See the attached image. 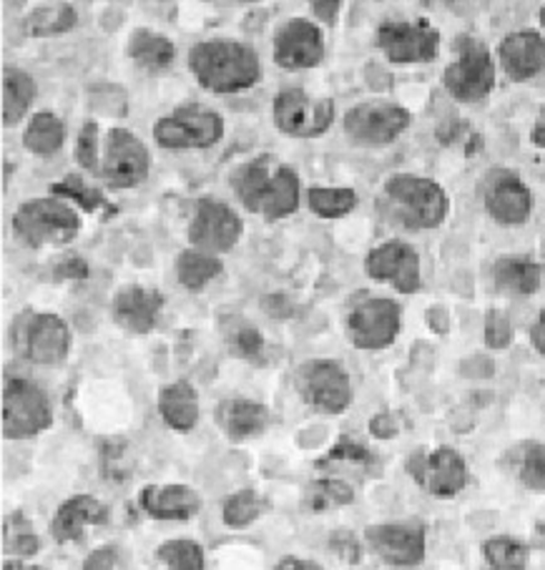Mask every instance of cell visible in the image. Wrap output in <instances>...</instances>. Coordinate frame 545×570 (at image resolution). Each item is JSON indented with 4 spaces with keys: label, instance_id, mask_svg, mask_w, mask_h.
Segmentation results:
<instances>
[{
    "label": "cell",
    "instance_id": "obj_1",
    "mask_svg": "<svg viewBox=\"0 0 545 570\" xmlns=\"http://www.w3.org/2000/svg\"><path fill=\"white\" fill-rule=\"evenodd\" d=\"M230 186L244 212L264 222H282L300 212L302 179L290 161L262 151L230 171Z\"/></svg>",
    "mask_w": 545,
    "mask_h": 570
},
{
    "label": "cell",
    "instance_id": "obj_2",
    "mask_svg": "<svg viewBox=\"0 0 545 570\" xmlns=\"http://www.w3.org/2000/svg\"><path fill=\"white\" fill-rule=\"evenodd\" d=\"M186 68L199 88L214 96L250 91L264 76L256 48L240 38L226 36L196 41L186 53Z\"/></svg>",
    "mask_w": 545,
    "mask_h": 570
},
{
    "label": "cell",
    "instance_id": "obj_3",
    "mask_svg": "<svg viewBox=\"0 0 545 570\" xmlns=\"http://www.w3.org/2000/svg\"><path fill=\"white\" fill-rule=\"evenodd\" d=\"M385 204L408 232H432L450 216V196L440 181L420 174H392L382 184Z\"/></svg>",
    "mask_w": 545,
    "mask_h": 570
},
{
    "label": "cell",
    "instance_id": "obj_4",
    "mask_svg": "<svg viewBox=\"0 0 545 570\" xmlns=\"http://www.w3.org/2000/svg\"><path fill=\"white\" fill-rule=\"evenodd\" d=\"M16 237L31 249L66 247L81 237L84 219L78 206L58 196H33L16 206L11 216Z\"/></svg>",
    "mask_w": 545,
    "mask_h": 570
},
{
    "label": "cell",
    "instance_id": "obj_5",
    "mask_svg": "<svg viewBox=\"0 0 545 570\" xmlns=\"http://www.w3.org/2000/svg\"><path fill=\"white\" fill-rule=\"evenodd\" d=\"M8 334L16 355L38 367L64 365L74 347V332L56 312L26 307L16 314Z\"/></svg>",
    "mask_w": 545,
    "mask_h": 570
},
{
    "label": "cell",
    "instance_id": "obj_6",
    "mask_svg": "<svg viewBox=\"0 0 545 570\" xmlns=\"http://www.w3.org/2000/svg\"><path fill=\"white\" fill-rule=\"evenodd\" d=\"M53 402L36 380L6 375L0 392V428L3 438L13 442L33 440L53 428Z\"/></svg>",
    "mask_w": 545,
    "mask_h": 570
},
{
    "label": "cell",
    "instance_id": "obj_7",
    "mask_svg": "<svg viewBox=\"0 0 545 570\" xmlns=\"http://www.w3.org/2000/svg\"><path fill=\"white\" fill-rule=\"evenodd\" d=\"M226 134V121L216 108L189 101L174 111L158 116L152 126L154 144L164 151H204L220 144Z\"/></svg>",
    "mask_w": 545,
    "mask_h": 570
},
{
    "label": "cell",
    "instance_id": "obj_8",
    "mask_svg": "<svg viewBox=\"0 0 545 570\" xmlns=\"http://www.w3.org/2000/svg\"><path fill=\"white\" fill-rule=\"evenodd\" d=\"M498 83V61L488 43L475 36L455 38V58L442 68V88L452 101L480 104Z\"/></svg>",
    "mask_w": 545,
    "mask_h": 570
},
{
    "label": "cell",
    "instance_id": "obj_9",
    "mask_svg": "<svg viewBox=\"0 0 545 570\" xmlns=\"http://www.w3.org/2000/svg\"><path fill=\"white\" fill-rule=\"evenodd\" d=\"M292 385L304 405L320 415H344L354 402L350 370L334 357H310L300 362L292 372Z\"/></svg>",
    "mask_w": 545,
    "mask_h": 570
},
{
    "label": "cell",
    "instance_id": "obj_10",
    "mask_svg": "<svg viewBox=\"0 0 545 570\" xmlns=\"http://www.w3.org/2000/svg\"><path fill=\"white\" fill-rule=\"evenodd\" d=\"M405 473L420 488V493L435 500L458 498L470 483V468L463 452L452 445L418 448L405 460Z\"/></svg>",
    "mask_w": 545,
    "mask_h": 570
},
{
    "label": "cell",
    "instance_id": "obj_11",
    "mask_svg": "<svg viewBox=\"0 0 545 570\" xmlns=\"http://www.w3.org/2000/svg\"><path fill=\"white\" fill-rule=\"evenodd\" d=\"M410 108L390 101V98H364V101L347 108L342 116L344 136L364 149H382V146L395 144L410 129Z\"/></svg>",
    "mask_w": 545,
    "mask_h": 570
},
{
    "label": "cell",
    "instance_id": "obj_12",
    "mask_svg": "<svg viewBox=\"0 0 545 570\" xmlns=\"http://www.w3.org/2000/svg\"><path fill=\"white\" fill-rule=\"evenodd\" d=\"M337 104L330 96H312L302 86H284L272 98L274 129L290 139H320L332 129Z\"/></svg>",
    "mask_w": 545,
    "mask_h": 570
},
{
    "label": "cell",
    "instance_id": "obj_13",
    "mask_svg": "<svg viewBox=\"0 0 545 570\" xmlns=\"http://www.w3.org/2000/svg\"><path fill=\"white\" fill-rule=\"evenodd\" d=\"M374 46L392 66H425L440 56L442 33L428 18H388L374 28Z\"/></svg>",
    "mask_w": 545,
    "mask_h": 570
},
{
    "label": "cell",
    "instance_id": "obj_14",
    "mask_svg": "<svg viewBox=\"0 0 545 570\" xmlns=\"http://www.w3.org/2000/svg\"><path fill=\"white\" fill-rule=\"evenodd\" d=\"M402 304L392 297H364L347 312L344 337L354 350L382 352L400 340Z\"/></svg>",
    "mask_w": 545,
    "mask_h": 570
},
{
    "label": "cell",
    "instance_id": "obj_15",
    "mask_svg": "<svg viewBox=\"0 0 545 570\" xmlns=\"http://www.w3.org/2000/svg\"><path fill=\"white\" fill-rule=\"evenodd\" d=\"M362 543L388 568L412 570L428 558V525L420 520H385L362 530Z\"/></svg>",
    "mask_w": 545,
    "mask_h": 570
},
{
    "label": "cell",
    "instance_id": "obj_16",
    "mask_svg": "<svg viewBox=\"0 0 545 570\" xmlns=\"http://www.w3.org/2000/svg\"><path fill=\"white\" fill-rule=\"evenodd\" d=\"M244 237V219L242 214L226 204L220 196H199L194 202V212L186 224V242L189 247L214 254H230Z\"/></svg>",
    "mask_w": 545,
    "mask_h": 570
},
{
    "label": "cell",
    "instance_id": "obj_17",
    "mask_svg": "<svg viewBox=\"0 0 545 570\" xmlns=\"http://www.w3.org/2000/svg\"><path fill=\"white\" fill-rule=\"evenodd\" d=\"M152 154L148 146L126 126H111L101 146V179L108 189H136L148 179Z\"/></svg>",
    "mask_w": 545,
    "mask_h": 570
},
{
    "label": "cell",
    "instance_id": "obj_18",
    "mask_svg": "<svg viewBox=\"0 0 545 570\" xmlns=\"http://www.w3.org/2000/svg\"><path fill=\"white\" fill-rule=\"evenodd\" d=\"M362 269L374 284H388L402 297L422 289V259L415 244L400 237L385 239L364 254Z\"/></svg>",
    "mask_w": 545,
    "mask_h": 570
},
{
    "label": "cell",
    "instance_id": "obj_19",
    "mask_svg": "<svg viewBox=\"0 0 545 570\" xmlns=\"http://www.w3.org/2000/svg\"><path fill=\"white\" fill-rule=\"evenodd\" d=\"M327 56V38L322 26L304 16H292L274 28L272 58L286 73L310 71L322 66Z\"/></svg>",
    "mask_w": 545,
    "mask_h": 570
},
{
    "label": "cell",
    "instance_id": "obj_20",
    "mask_svg": "<svg viewBox=\"0 0 545 570\" xmlns=\"http://www.w3.org/2000/svg\"><path fill=\"white\" fill-rule=\"evenodd\" d=\"M480 202L485 214L503 229L528 224L533 214L531 186L508 166H493L485 174V179L480 181Z\"/></svg>",
    "mask_w": 545,
    "mask_h": 570
},
{
    "label": "cell",
    "instance_id": "obj_21",
    "mask_svg": "<svg viewBox=\"0 0 545 570\" xmlns=\"http://www.w3.org/2000/svg\"><path fill=\"white\" fill-rule=\"evenodd\" d=\"M166 307L164 294L156 287H144V284H124L114 292L111 302H108V314L118 330L134 337H144L152 334Z\"/></svg>",
    "mask_w": 545,
    "mask_h": 570
},
{
    "label": "cell",
    "instance_id": "obj_22",
    "mask_svg": "<svg viewBox=\"0 0 545 570\" xmlns=\"http://www.w3.org/2000/svg\"><path fill=\"white\" fill-rule=\"evenodd\" d=\"M495 61L513 83H528L545 71V36L538 28H518L495 46Z\"/></svg>",
    "mask_w": 545,
    "mask_h": 570
},
{
    "label": "cell",
    "instance_id": "obj_23",
    "mask_svg": "<svg viewBox=\"0 0 545 570\" xmlns=\"http://www.w3.org/2000/svg\"><path fill=\"white\" fill-rule=\"evenodd\" d=\"M138 508L162 523H186L202 513L204 498L186 483H152L138 490Z\"/></svg>",
    "mask_w": 545,
    "mask_h": 570
},
{
    "label": "cell",
    "instance_id": "obj_24",
    "mask_svg": "<svg viewBox=\"0 0 545 570\" xmlns=\"http://www.w3.org/2000/svg\"><path fill=\"white\" fill-rule=\"evenodd\" d=\"M108 520H111V510L101 498L76 493L56 508L53 518L48 520V535L56 546H71L84 538L86 528L106 525Z\"/></svg>",
    "mask_w": 545,
    "mask_h": 570
},
{
    "label": "cell",
    "instance_id": "obj_25",
    "mask_svg": "<svg viewBox=\"0 0 545 570\" xmlns=\"http://www.w3.org/2000/svg\"><path fill=\"white\" fill-rule=\"evenodd\" d=\"M214 422L222 435L240 445L262 438L272 425V410L252 397H224L214 410Z\"/></svg>",
    "mask_w": 545,
    "mask_h": 570
},
{
    "label": "cell",
    "instance_id": "obj_26",
    "mask_svg": "<svg viewBox=\"0 0 545 570\" xmlns=\"http://www.w3.org/2000/svg\"><path fill=\"white\" fill-rule=\"evenodd\" d=\"M156 412L176 435H189L202 420V400L189 380H172L156 392Z\"/></svg>",
    "mask_w": 545,
    "mask_h": 570
},
{
    "label": "cell",
    "instance_id": "obj_27",
    "mask_svg": "<svg viewBox=\"0 0 545 570\" xmlns=\"http://www.w3.org/2000/svg\"><path fill=\"white\" fill-rule=\"evenodd\" d=\"M490 282L493 289L503 297H533L543 287V264L528 254H500L490 264Z\"/></svg>",
    "mask_w": 545,
    "mask_h": 570
},
{
    "label": "cell",
    "instance_id": "obj_28",
    "mask_svg": "<svg viewBox=\"0 0 545 570\" xmlns=\"http://www.w3.org/2000/svg\"><path fill=\"white\" fill-rule=\"evenodd\" d=\"M500 468L533 495H545V442L523 438L505 448Z\"/></svg>",
    "mask_w": 545,
    "mask_h": 570
},
{
    "label": "cell",
    "instance_id": "obj_29",
    "mask_svg": "<svg viewBox=\"0 0 545 570\" xmlns=\"http://www.w3.org/2000/svg\"><path fill=\"white\" fill-rule=\"evenodd\" d=\"M126 56L138 66V71L162 76L176 61V43L154 28L138 26L126 38Z\"/></svg>",
    "mask_w": 545,
    "mask_h": 570
},
{
    "label": "cell",
    "instance_id": "obj_30",
    "mask_svg": "<svg viewBox=\"0 0 545 570\" xmlns=\"http://www.w3.org/2000/svg\"><path fill=\"white\" fill-rule=\"evenodd\" d=\"M38 98V83L36 78L23 71L18 66H6L3 68V108H0V116H3V126L11 129V126L21 124L31 106Z\"/></svg>",
    "mask_w": 545,
    "mask_h": 570
},
{
    "label": "cell",
    "instance_id": "obj_31",
    "mask_svg": "<svg viewBox=\"0 0 545 570\" xmlns=\"http://www.w3.org/2000/svg\"><path fill=\"white\" fill-rule=\"evenodd\" d=\"M23 149L41 159H51L66 144V124L53 111H36L23 129Z\"/></svg>",
    "mask_w": 545,
    "mask_h": 570
},
{
    "label": "cell",
    "instance_id": "obj_32",
    "mask_svg": "<svg viewBox=\"0 0 545 570\" xmlns=\"http://www.w3.org/2000/svg\"><path fill=\"white\" fill-rule=\"evenodd\" d=\"M0 546H3V556L13 560H33L41 553V535H38L33 520L21 508L3 515Z\"/></svg>",
    "mask_w": 545,
    "mask_h": 570
},
{
    "label": "cell",
    "instance_id": "obj_33",
    "mask_svg": "<svg viewBox=\"0 0 545 570\" xmlns=\"http://www.w3.org/2000/svg\"><path fill=\"white\" fill-rule=\"evenodd\" d=\"M222 272H224L222 257H214V254H206L194 247L178 252V257L174 262L176 282L192 294L204 292L214 279L222 277Z\"/></svg>",
    "mask_w": 545,
    "mask_h": 570
},
{
    "label": "cell",
    "instance_id": "obj_34",
    "mask_svg": "<svg viewBox=\"0 0 545 570\" xmlns=\"http://www.w3.org/2000/svg\"><path fill=\"white\" fill-rule=\"evenodd\" d=\"M480 570H528L531 546L510 533H495L480 543Z\"/></svg>",
    "mask_w": 545,
    "mask_h": 570
},
{
    "label": "cell",
    "instance_id": "obj_35",
    "mask_svg": "<svg viewBox=\"0 0 545 570\" xmlns=\"http://www.w3.org/2000/svg\"><path fill=\"white\" fill-rule=\"evenodd\" d=\"M306 206H310L314 216H320L324 222L344 219V216H350L360 206V194L352 186L312 184L306 189Z\"/></svg>",
    "mask_w": 545,
    "mask_h": 570
},
{
    "label": "cell",
    "instance_id": "obj_36",
    "mask_svg": "<svg viewBox=\"0 0 545 570\" xmlns=\"http://www.w3.org/2000/svg\"><path fill=\"white\" fill-rule=\"evenodd\" d=\"M78 11L71 3H41L26 16V33L33 38H51L74 31Z\"/></svg>",
    "mask_w": 545,
    "mask_h": 570
},
{
    "label": "cell",
    "instance_id": "obj_37",
    "mask_svg": "<svg viewBox=\"0 0 545 570\" xmlns=\"http://www.w3.org/2000/svg\"><path fill=\"white\" fill-rule=\"evenodd\" d=\"M48 194L58 196V199L71 202L78 209L86 214H98L101 209L114 212V206L108 204L101 189H96L94 184L86 181V176L81 174H66L64 179L48 184Z\"/></svg>",
    "mask_w": 545,
    "mask_h": 570
},
{
    "label": "cell",
    "instance_id": "obj_38",
    "mask_svg": "<svg viewBox=\"0 0 545 570\" xmlns=\"http://www.w3.org/2000/svg\"><path fill=\"white\" fill-rule=\"evenodd\" d=\"M162 570H206V550L194 538H168L156 548Z\"/></svg>",
    "mask_w": 545,
    "mask_h": 570
},
{
    "label": "cell",
    "instance_id": "obj_39",
    "mask_svg": "<svg viewBox=\"0 0 545 570\" xmlns=\"http://www.w3.org/2000/svg\"><path fill=\"white\" fill-rule=\"evenodd\" d=\"M266 513V500L254 488L234 490L222 503V523L232 530L254 525Z\"/></svg>",
    "mask_w": 545,
    "mask_h": 570
},
{
    "label": "cell",
    "instance_id": "obj_40",
    "mask_svg": "<svg viewBox=\"0 0 545 570\" xmlns=\"http://www.w3.org/2000/svg\"><path fill=\"white\" fill-rule=\"evenodd\" d=\"M224 340L234 357L246 360V362H256V365L264 362L266 342L256 324L246 322L242 317H234L230 327H224Z\"/></svg>",
    "mask_w": 545,
    "mask_h": 570
},
{
    "label": "cell",
    "instance_id": "obj_41",
    "mask_svg": "<svg viewBox=\"0 0 545 570\" xmlns=\"http://www.w3.org/2000/svg\"><path fill=\"white\" fill-rule=\"evenodd\" d=\"M306 498H310L312 513H324V510L330 508L352 505L357 500V493L342 478H317L310 490H306Z\"/></svg>",
    "mask_w": 545,
    "mask_h": 570
},
{
    "label": "cell",
    "instance_id": "obj_42",
    "mask_svg": "<svg viewBox=\"0 0 545 570\" xmlns=\"http://www.w3.org/2000/svg\"><path fill=\"white\" fill-rule=\"evenodd\" d=\"M101 146L104 141L98 139V124L94 119L84 121L76 136V164L78 169L98 176V179H101Z\"/></svg>",
    "mask_w": 545,
    "mask_h": 570
},
{
    "label": "cell",
    "instance_id": "obj_43",
    "mask_svg": "<svg viewBox=\"0 0 545 570\" xmlns=\"http://www.w3.org/2000/svg\"><path fill=\"white\" fill-rule=\"evenodd\" d=\"M483 340L485 347L493 352H505L513 345V324L508 314L500 309H488L483 322Z\"/></svg>",
    "mask_w": 545,
    "mask_h": 570
},
{
    "label": "cell",
    "instance_id": "obj_44",
    "mask_svg": "<svg viewBox=\"0 0 545 570\" xmlns=\"http://www.w3.org/2000/svg\"><path fill=\"white\" fill-rule=\"evenodd\" d=\"M81 570H132V560L118 543H104L84 558Z\"/></svg>",
    "mask_w": 545,
    "mask_h": 570
},
{
    "label": "cell",
    "instance_id": "obj_45",
    "mask_svg": "<svg viewBox=\"0 0 545 570\" xmlns=\"http://www.w3.org/2000/svg\"><path fill=\"white\" fill-rule=\"evenodd\" d=\"M310 8H312L314 21H322L324 26L332 28L337 23V18H340L342 3L340 0H312Z\"/></svg>",
    "mask_w": 545,
    "mask_h": 570
},
{
    "label": "cell",
    "instance_id": "obj_46",
    "mask_svg": "<svg viewBox=\"0 0 545 570\" xmlns=\"http://www.w3.org/2000/svg\"><path fill=\"white\" fill-rule=\"evenodd\" d=\"M528 340H531V347L535 350V355H541L545 360V307L535 314V320L531 322Z\"/></svg>",
    "mask_w": 545,
    "mask_h": 570
},
{
    "label": "cell",
    "instance_id": "obj_47",
    "mask_svg": "<svg viewBox=\"0 0 545 570\" xmlns=\"http://www.w3.org/2000/svg\"><path fill=\"white\" fill-rule=\"evenodd\" d=\"M272 570H324L317 560L302 558V556H284L274 563Z\"/></svg>",
    "mask_w": 545,
    "mask_h": 570
},
{
    "label": "cell",
    "instance_id": "obj_48",
    "mask_svg": "<svg viewBox=\"0 0 545 570\" xmlns=\"http://www.w3.org/2000/svg\"><path fill=\"white\" fill-rule=\"evenodd\" d=\"M0 570H48L41 563H33V560H13V558H6L3 560V568Z\"/></svg>",
    "mask_w": 545,
    "mask_h": 570
},
{
    "label": "cell",
    "instance_id": "obj_49",
    "mask_svg": "<svg viewBox=\"0 0 545 570\" xmlns=\"http://www.w3.org/2000/svg\"><path fill=\"white\" fill-rule=\"evenodd\" d=\"M531 144L538 146V149H545V116L533 124L531 129Z\"/></svg>",
    "mask_w": 545,
    "mask_h": 570
},
{
    "label": "cell",
    "instance_id": "obj_50",
    "mask_svg": "<svg viewBox=\"0 0 545 570\" xmlns=\"http://www.w3.org/2000/svg\"><path fill=\"white\" fill-rule=\"evenodd\" d=\"M538 26H541V33L545 36V3L538 8Z\"/></svg>",
    "mask_w": 545,
    "mask_h": 570
}]
</instances>
